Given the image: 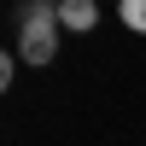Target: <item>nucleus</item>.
<instances>
[{
  "mask_svg": "<svg viewBox=\"0 0 146 146\" xmlns=\"http://www.w3.org/2000/svg\"><path fill=\"white\" fill-rule=\"evenodd\" d=\"M18 58L23 64H53L58 58V0H29L18 18Z\"/></svg>",
  "mask_w": 146,
  "mask_h": 146,
  "instance_id": "1",
  "label": "nucleus"
},
{
  "mask_svg": "<svg viewBox=\"0 0 146 146\" xmlns=\"http://www.w3.org/2000/svg\"><path fill=\"white\" fill-rule=\"evenodd\" d=\"M117 18H123V29L146 35V0H117Z\"/></svg>",
  "mask_w": 146,
  "mask_h": 146,
  "instance_id": "3",
  "label": "nucleus"
},
{
  "mask_svg": "<svg viewBox=\"0 0 146 146\" xmlns=\"http://www.w3.org/2000/svg\"><path fill=\"white\" fill-rule=\"evenodd\" d=\"M94 23H100V0H58V29L88 35Z\"/></svg>",
  "mask_w": 146,
  "mask_h": 146,
  "instance_id": "2",
  "label": "nucleus"
},
{
  "mask_svg": "<svg viewBox=\"0 0 146 146\" xmlns=\"http://www.w3.org/2000/svg\"><path fill=\"white\" fill-rule=\"evenodd\" d=\"M12 64H18V58H12V53H0V94L12 88Z\"/></svg>",
  "mask_w": 146,
  "mask_h": 146,
  "instance_id": "4",
  "label": "nucleus"
}]
</instances>
